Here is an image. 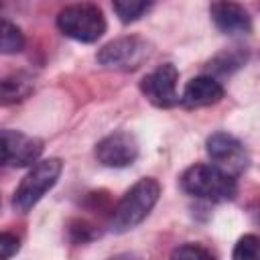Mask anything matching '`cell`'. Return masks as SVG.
I'll return each instance as SVG.
<instances>
[{"label":"cell","instance_id":"1","mask_svg":"<svg viewBox=\"0 0 260 260\" xmlns=\"http://www.w3.org/2000/svg\"><path fill=\"white\" fill-rule=\"evenodd\" d=\"M158 195H160V185L156 179L144 177L138 183H134L114 207L110 217V230L114 234H124L136 228L138 223H142L156 205Z\"/></svg>","mask_w":260,"mask_h":260},{"label":"cell","instance_id":"2","mask_svg":"<svg viewBox=\"0 0 260 260\" xmlns=\"http://www.w3.org/2000/svg\"><path fill=\"white\" fill-rule=\"evenodd\" d=\"M181 189L197 199L219 203L234 199L238 185L234 177H230L215 165H193L181 175Z\"/></svg>","mask_w":260,"mask_h":260},{"label":"cell","instance_id":"3","mask_svg":"<svg viewBox=\"0 0 260 260\" xmlns=\"http://www.w3.org/2000/svg\"><path fill=\"white\" fill-rule=\"evenodd\" d=\"M59 30L79 43H95L106 32V18L100 6L89 2L69 4L57 14Z\"/></svg>","mask_w":260,"mask_h":260},{"label":"cell","instance_id":"4","mask_svg":"<svg viewBox=\"0 0 260 260\" xmlns=\"http://www.w3.org/2000/svg\"><path fill=\"white\" fill-rule=\"evenodd\" d=\"M61 171H63L61 158H45V160H39L24 175V179L18 183V187L14 191V197H12L14 209H18L22 213L30 211L43 199V195L57 183Z\"/></svg>","mask_w":260,"mask_h":260},{"label":"cell","instance_id":"5","mask_svg":"<svg viewBox=\"0 0 260 260\" xmlns=\"http://www.w3.org/2000/svg\"><path fill=\"white\" fill-rule=\"evenodd\" d=\"M150 57V43L140 37H120L106 43L95 59L106 69L134 71Z\"/></svg>","mask_w":260,"mask_h":260},{"label":"cell","instance_id":"6","mask_svg":"<svg viewBox=\"0 0 260 260\" xmlns=\"http://www.w3.org/2000/svg\"><path fill=\"white\" fill-rule=\"evenodd\" d=\"M205 146H207V154L211 156L215 167L221 169L223 173H228L230 177L236 179L238 175H242L248 169V162H250L248 152L236 136H232L228 132H213L207 138Z\"/></svg>","mask_w":260,"mask_h":260},{"label":"cell","instance_id":"7","mask_svg":"<svg viewBox=\"0 0 260 260\" xmlns=\"http://www.w3.org/2000/svg\"><path fill=\"white\" fill-rule=\"evenodd\" d=\"M179 71L173 63H162L140 81V91L156 108H173L181 102L177 91Z\"/></svg>","mask_w":260,"mask_h":260},{"label":"cell","instance_id":"8","mask_svg":"<svg viewBox=\"0 0 260 260\" xmlns=\"http://www.w3.org/2000/svg\"><path fill=\"white\" fill-rule=\"evenodd\" d=\"M43 140L37 136H28L20 130L4 128L0 134V150H2V162L6 167H28L37 165L41 152H43Z\"/></svg>","mask_w":260,"mask_h":260},{"label":"cell","instance_id":"9","mask_svg":"<svg viewBox=\"0 0 260 260\" xmlns=\"http://www.w3.org/2000/svg\"><path fill=\"white\" fill-rule=\"evenodd\" d=\"M138 156V142L130 132H114L102 138L95 144V158L104 167L122 169L136 160Z\"/></svg>","mask_w":260,"mask_h":260},{"label":"cell","instance_id":"10","mask_svg":"<svg viewBox=\"0 0 260 260\" xmlns=\"http://www.w3.org/2000/svg\"><path fill=\"white\" fill-rule=\"evenodd\" d=\"M209 14L217 30L223 35H248L252 32V18L248 10L236 2H213L209 6Z\"/></svg>","mask_w":260,"mask_h":260},{"label":"cell","instance_id":"11","mask_svg":"<svg viewBox=\"0 0 260 260\" xmlns=\"http://www.w3.org/2000/svg\"><path fill=\"white\" fill-rule=\"evenodd\" d=\"M221 98H223L221 83L213 79L211 75H199V77H193L185 85L181 102L187 108H207V106L217 104Z\"/></svg>","mask_w":260,"mask_h":260},{"label":"cell","instance_id":"12","mask_svg":"<svg viewBox=\"0 0 260 260\" xmlns=\"http://www.w3.org/2000/svg\"><path fill=\"white\" fill-rule=\"evenodd\" d=\"M32 91V79L24 73H12L2 79V104H14L24 100Z\"/></svg>","mask_w":260,"mask_h":260},{"label":"cell","instance_id":"13","mask_svg":"<svg viewBox=\"0 0 260 260\" xmlns=\"http://www.w3.org/2000/svg\"><path fill=\"white\" fill-rule=\"evenodd\" d=\"M246 59H248V53L242 51V49H238V47H234V49H230V51L219 53V55L209 63V67H211L213 71H217V73H232V71L240 69V67L246 63Z\"/></svg>","mask_w":260,"mask_h":260},{"label":"cell","instance_id":"14","mask_svg":"<svg viewBox=\"0 0 260 260\" xmlns=\"http://www.w3.org/2000/svg\"><path fill=\"white\" fill-rule=\"evenodd\" d=\"M114 12L118 14V18L122 22H134L138 18H142L150 8L152 2H140V0H116L114 4Z\"/></svg>","mask_w":260,"mask_h":260},{"label":"cell","instance_id":"15","mask_svg":"<svg viewBox=\"0 0 260 260\" xmlns=\"http://www.w3.org/2000/svg\"><path fill=\"white\" fill-rule=\"evenodd\" d=\"M0 47L4 55H12L22 51L24 47V37L20 32V28L16 24H12L8 18L2 20V39H0Z\"/></svg>","mask_w":260,"mask_h":260},{"label":"cell","instance_id":"16","mask_svg":"<svg viewBox=\"0 0 260 260\" xmlns=\"http://www.w3.org/2000/svg\"><path fill=\"white\" fill-rule=\"evenodd\" d=\"M232 260H260V236L256 234L242 236L234 246Z\"/></svg>","mask_w":260,"mask_h":260},{"label":"cell","instance_id":"17","mask_svg":"<svg viewBox=\"0 0 260 260\" xmlns=\"http://www.w3.org/2000/svg\"><path fill=\"white\" fill-rule=\"evenodd\" d=\"M171 260H213V256L199 244H181L171 252Z\"/></svg>","mask_w":260,"mask_h":260},{"label":"cell","instance_id":"18","mask_svg":"<svg viewBox=\"0 0 260 260\" xmlns=\"http://www.w3.org/2000/svg\"><path fill=\"white\" fill-rule=\"evenodd\" d=\"M20 248V240L8 232L0 236V260H10Z\"/></svg>","mask_w":260,"mask_h":260},{"label":"cell","instance_id":"19","mask_svg":"<svg viewBox=\"0 0 260 260\" xmlns=\"http://www.w3.org/2000/svg\"><path fill=\"white\" fill-rule=\"evenodd\" d=\"M112 260H128V258H112Z\"/></svg>","mask_w":260,"mask_h":260}]
</instances>
